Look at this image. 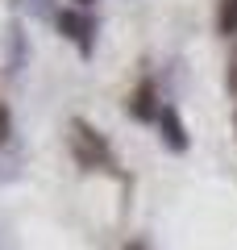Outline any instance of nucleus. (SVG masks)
Here are the masks:
<instances>
[{
	"label": "nucleus",
	"instance_id": "nucleus-1",
	"mask_svg": "<svg viewBox=\"0 0 237 250\" xmlns=\"http://www.w3.org/2000/svg\"><path fill=\"white\" fill-rule=\"evenodd\" d=\"M67 142H71V154H75V163L83 171H108V175H117V154L108 146V138L92 121L71 117L67 121Z\"/></svg>",
	"mask_w": 237,
	"mask_h": 250
},
{
	"label": "nucleus",
	"instance_id": "nucleus-2",
	"mask_svg": "<svg viewBox=\"0 0 237 250\" xmlns=\"http://www.w3.org/2000/svg\"><path fill=\"white\" fill-rule=\"evenodd\" d=\"M54 25L67 42H75V50L83 59H92V46H96V17L88 9H59L54 13Z\"/></svg>",
	"mask_w": 237,
	"mask_h": 250
},
{
	"label": "nucleus",
	"instance_id": "nucleus-3",
	"mask_svg": "<svg viewBox=\"0 0 237 250\" xmlns=\"http://www.w3.org/2000/svg\"><path fill=\"white\" fill-rule=\"evenodd\" d=\"M125 113L133 117V121L141 125H154L158 113H162V100H158V83L154 80H138V88L129 92V100H125Z\"/></svg>",
	"mask_w": 237,
	"mask_h": 250
},
{
	"label": "nucleus",
	"instance_id": "nucleus-4",
	"mask_svg": "<svg viewBox=\"0 0 237 250\" xmlns=\"http://www.w3.org/2000/svg\"><path fill=\"white\" fill-rule=\"evenodd\" d=\"M158 138H162V146L167 150H175V154H187V146H192V138H187V125H183V117H179V108L175 104H162V113H158Z\"/></svg>",
	"mask_w": 237,
	"mask_h": 250
},
{
	"label": "nucleus",
	"instance_id": "nucleus-5",
	"mask_svg": "<svg viewBox=\"0 0 237 250\" xmlns=\"http://www.w3.org/2000/svg\"><path fill=\"white\" fill-rule=\"evenodd\" d=\"M217 34L237 38V0H220L217 4Z\"/></svg>",
	"mask_w": 237,
	"mask_h": 250
},
{
	"label": "nucleus",
	"instance_id": "nucleus-6",
	"mask_svg": "<svg viewBox=\"0 0 237 250\" xmlns=\"http://www.w3.org/2000/svg\"><path fill=\"white\" fill-rule=\"evenodd\" d=\"M9 138H13V108L0 100V146H9Z\"/></svg>",
	"mask_w": 237,
	"mask_h": 250
},
{
	"label": "nucleus",
	"instance_id": "nucleus-7",
	"mask_svg": "<svg viewBox=\"0 0 237 250\" xmlns=\"http://www.w3.org/2000/svg\"><path fill=\"white\" fill-rule=\"evenodd\" d=\"M229 92L237 96V46H233V62H229Z\"/></svg>",
	"mask_w": 237,
	"mask_h": 250
},
{
	"label": "nucleus",
	"instance_id": "nucleus-8",
	"mask_svg": "<svg viewBox=\"0 0 237 250\" xmlns=\"http://www.w3.org/2000/svg\"><path fill=\"white\" fill-rule=\"evenodd\" d=\"M92 4H96V0H75V9H92Z\"/></svg>",
	"mask_w": 237,
	"mask_h": 250
},
{
	"label": "nucleus",
	"instance_id": "nucleus-9",
	"mask_svg": "<svg viewBox=\"0 0 237 250\" xmlns=\"http://www.w3.org/2000/svg\"><path fill=\"white\" fill-rule=\"evenodd\" d=\"M125 250H150V246H141V242H129V246H125Z\"/></svg>",
	"mask_w": 237,
	"mask_h": 250
}]
</instances>
